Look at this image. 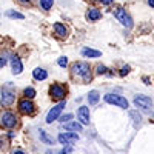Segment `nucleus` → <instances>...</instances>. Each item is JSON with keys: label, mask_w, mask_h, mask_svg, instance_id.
Masks as SVG:
<instances>
[{"label": "nucleus", "mask_w": 154, "mask_h": 154, "mask_svg": "<svg viewBox=\"0 0 154 154\" xmlns=\"http://www.w3.org/2000/svg\"><path fill=\"white\" fill-rule=\"evenodd\" d=\"M72 75L80 79L83 83H89L93 79V74H91V68L86 62H77L72 65Z\"/></svg>", "instance_id": "obj_1"}, {"label": "nucleus", "mask_w": 154, "mask_h": 154, "mask_svg": "<svg viewBox=\"0 0 154 154\" xmlns=\"http://www.w3.org/2000/svg\"><path fill=\"white\" fill-rule=\"evenodd\" d=\"M114 16H116V19H117L123 26H126V28H131L133 26V19H131V16L126 12V9H123L122 6H117L114 9Z\"/></svg>", "instance_id": "obj_2"}, {"label": "nucleus", "mask_w": 154, "mask_h": 154, "mask_svg": "<svg viewBox=\"0 0 154 154\" xmlns=\"http://www.w3.org/2000/svg\"><path fill=\"white\" fill-rule=\"evenodd\" d=\"M17 120H19V119H17L12 112H3L2 116H0V126L11 130V128L17 126Z\"/></svg>", "instance_id": "obj_3"}, {"label": "nucleus", "mask_w": 154, "mask_h": 154, "mask_svg": "<svg viewBox=\"0 0 154 154\" xmlns=\"http://www.w3.org/2000/svg\"><path fill=\"white\" fill-rule=\"evenodd\" d=\"M105 102L106 103H111V105H117V106H120V108H128V100L125 99V97H122V96H117V94H106L105 96Z\"/></svg>", "instance_id": "obj_4"}, {"label": "nucleus", "mask_w": 154, "mask_h": 154, "mask_svg": "<svg viewBox=\"0 0 154 154\" xmlns=\"http://www.w3.org/2000/svg\"><path fill=\"white\" fill-rule=\"evenodd\" d=\"M134 105L143 111H149V109H152V99H149L148 96H136Z\"/></svg>", "instance_id": "obj_5"}, {"label": "nucleus", "mask_w": 154, "mask_h": 154, "mask_svg": "<svg viewBox=\"0 0 154 154\" xmlns=\"http://www.w3.org/2000/svg\"><path fill=\"white\" fill-rule=\"evenodd\" d=\"M49 96L54 100H63L65 96H66V88H63L62 85L56 83V85H53L49 88Z\"/></svg>", "instance_id": "obj_6"}, {"label": "nucleus", "mask_w": 154, "mask_h": 154, "mask_svg": "<svg viewBox=\"0 0 154 154\" xmlns=\"http://www.w3.org/2000/svg\"><path fill=\"white\" fill-rule=\"evenodd\" d=\"M77 140H79V136H77L75 133H62L59 136V142L62 145H72L75 143Z\"/></svg>", "instance_id": "obj_7"}, {"label": "nucleus", "mask_w": 154, "mask_h": 154, "mask_svg": "<svg viewBox=\"0 0 154 154\" xmlns=\"http://www.w3.org/2000/svg\"><path fill=\"white\" fill-rule=\"evenodd\" d=\"M19 109H20V112H23V114H34V111H35V105L32 103L31 100L23 99V100L19 102Z\"/></svg>", "instance_id": "obj_8"}, {"label": "nucleus", "mask_w": 154, "mask_h": 154, "mask_svg": "<svg viewBox=\"0 0 154 154\" xmlns=\"http://www.w3.org/2000/svg\"><path fill=\"white\" fill-rule=\"evenodd\" d=\"M63 108H65V102H62V103H59L57 106H54L53 109H51L49 112H48V116H46V123H53L59 116H60V112L63 111Z\"/></svg>", "instance_id": "obj_9"}, {"label": "nucleus", "mask_w": 154, "mask_h": 154, "mask_svg": "<svg viewBox=\"0 0 154 154\" xmlns=\"http://www.w3.org/2000/svg\"><path fill=\"white\" fill-rule=\"evenodd\" d=\"M77 119L80 120L82 125H88L89 123V109L86 106H80L77 111Z\"/></svg>", "instance_id": "obj_10"}, {"label": "nucleus", "mask_w": 154, "mask_h": 154, "mask_svg": "<svg viewBox=\"0 0 154 154\" xmlns=\"http://www.w3.org/2000/svg\"><path fill=\"white\" fill-rule=\"evenodd\" d=\"M54 32L60 38H66L68 37V28L63 23H54Z\"/></svg>", "instance_id": "obj_11"}, {"label": "nucleus", "mask_w": 154, "mask_h": 154, "mask_svg": "<svg viewBox=\"0 0 154 154\" xmlns=\"http://www.w3.org/2000/svg\"><path fill=\"white\" fill-rule=\"evenodd\" d=\"M14 99H16V96L12 94L11 91H5L2 93V105L3 106H9V105H12V102H14Z\"/></svg>", "instance_id": "obj_12"}, {"label": "nucleus", "mask_w": 154, "mask_h": 154, "mask_svg": "<svg viewBox=\"0 0 154 154\" xmlns=\"http://www.w3.org/2000/svg\"><path fill=\"white\" fill-rule=\"evenodd\" d=\"M11 66H12V72L14 74H20L23 71V65H22V62L17 56L11 57Z\"/></svg>", "instance_id": "obj_13"}, {"label": "nucleus", "mask_w": 154, "mask_h": 154, "mask_svg": "<svg viewBox=\"0 0 154 154\" xmlns=\"http://www.w3.org/2000/svg\"><path fill=\"white\" fill-rule=\"evenodd\" d=\"M102 17V14H100V11L99 9H96V8H91L88 12H86V19L88 20H91V22H94V20H99Z\"/></svg>", "instance_id": "obj_14"}, {"label": "nucleus", "mask_w": 154, "mask_h": 154, "mask_svg": "<svg viewBox=\"0 0 154 154\" xmlns=\"http://www.w3.org/2000/svg\"><path fill=\"white\" fill-rule=\"evenodd\" d=\"M32 75H34L35 80H45L46 77H48V72H46L43 68H35V69L32 71Z\"/></svg>", "instance_id": "obj_15"}, {"label": "nucleus", "mask_w": 154, "mask_h": 154, "mask_svg": "<svg viewBox=\"0 0 154 154\" xmlns=\"http://www.w3.org/2000/svg\"><path fill=\"white\" fill-rule=\"evenodd\" d=\"M82 54H83L85 57H100V56H102V53H100V51H96V49H89V48H85V49H82Z\"/></svg>", "instance_id": "obj_16"}, {"label": "nucleus", "mask_w": 154, "mask_h": 154, "mask_svg": "<svg viewBox=\"0 0 154 154\" xmlns=\"http://www.w3.org/2000/svg\"><path fill=\"white\" fill-rule=\"evenodd\" d=\"M65 128L68 131H77V133H80L82 131V123H77V122H66V125H65Z\"/></svg>", "instance_id": "obj_17"}, {"label": "nucleus", "mask_w": 154, "mask_h": 154, "mask_svg": "<svg viewBox=\"0 0 154 154\" xmlns=\"http://www.w3.org/2000/svg\"><path fill=\"white\" fill-rule=\"evenodd\" d=\"M99 99H100V96H99V93L96 91H89V94H88V102H89V105H96L97 102H99Z\"/></svg>", "instance_id": "obj_18"}, {"label": "nucleus", "mask_w": 154, "mask_h": 154, "mask_svg": "<svg viewBox=\"0 0 154 154\" xmlns=\"http://www.w3.org/2000/svg\"><path fill=\"white\" fill-rule=\"evenodd\" d=\"M40 139L43 140L46 145H53V143H54V139H53V137H49L48 133H45V131H40Z\"/></svg>", "instance_id": "obj_19"}, {"label": "nucleus", "mask_w": 154, "mask_h": 154, "mask_svg": "<svg viewBox=\"0 0 154 154\" xmlns=\"http://www.w3.org/2000/svg\"><path fill=\"white\" fill-rule=\"evenodd\" d=\"M130 116H131L133 120H134V125H136V126H140V123H142V117H140V114H139L137 111H131Z\"/></svg>", "instance_id": "obj_20"}, {"label": "nucleus", "mask_w": 154, "mask_h": 154, "mask_svg": "<svg viewBox=\"0 0 154 154\" xmlns=\"http://www.w3.org/2000/svg\"><path fill=\"white\" fill-rule=\"evenodd\" d=\"M6 17H9V19H23L25 16L20 14V12H17V11H6Z\"/></svg>", "instance_id": "obj_21"}, {"label": "nucleus", "mask_w": 154, "mask_h": 154, "mask_svg": "<svg viewBox=\"0 0 154 154\" xmlns=\"http://www.w3.org/2000/svg\"><path fill=\"white\" fill-rule=\"evenodd\" d=\"M53 3H54V0H40V6L43 9H46V11L53 6Z\"/></svg>", "instance_id": "obj_22"}, {"label": "nucleus", "mask_w": 154, "mask_h": 154, "mask_svg": "<svg viewBox=\"0 0 154 154\" xmlns=\"http://www.w3.org/2000/svg\"><path fill=\"white\" fill-rule=\"evenodd\" d=\"M25 96H26L28 99L35 97V89L34 88H26V89H25Z\"/></svg>", "instance_id": "obj_23"}, {"label": "nucleus", "mask_w": 154, "mask_h": 154, "mask_svg": "<svg viewBox=\"0 0 154 154\" xmlns=\"http://www.w3.org/2000/svg\"><path fill=\"white\" fill-rule=\"evenodd\" d=\"M57 63H59V66H62V68H66V65H68V57H60Z\"/></svg>", "instance_id": "obj_24"}, {"label": "nucleus", "mask_w": 154, "mask_h": 154, "mask_svg": "<svg viewBox=\"0 0 154 154\" xmlns=\"http://www.w3.org/2000/svg\"><path fill=\"white\" fill-rule=\"evenodd\" d=\"M96 69H97V71H96L97 74H106V71H108V69H106V68H105L103 65H99V66H97Z\"/></svg>", "instance_id": "obj_25"}, {"label": "nucleus", "mask_w": 154, "mask_h": 154, "mask_svg": "<svg viewBox=\"0 0 154 154\" xmlns=\"http://www.w3.org/2000/svg\"><path fill=\"white\" fill-rule=\"evenodd\" d=\"M71 119H72V114H66V116H63V117H62L60 120H62L63 123H66V122H68V120H71Z\"/></svg>", "instance_id": "obj_26"}, {"label": "nucleus", "mask_w": 154, "mask_h": 154, "mask_svg": "<svg viewBox=\"0 0 154 154\" xmlns=\"http://www.w3.org/2000/svg\"><path fill=\"white\" fill-rule=\"evenodd\" d=\"M128 72H130V66H123V68L120 69V75H126Z\"/></svg>", "instance_id": "obj_27"}, {"label": "nucleus", "mask_w": 154, "mask_h": 154, "mask_svg": "<svg viewBox=\"0 0 154 154\" xmlns=\"http://www.w3.org/2000/svg\"><path fill=\"white\" fill-rule=\"evenodd\" d=\"M6 65V59L5 57H2V56H0V68H3Z\"/></svg>", "instance_id": "obj_28"}, {"label": "nucleus", "mask_w": 154, "mask_h": 154, "mask_svg": "<svg viewBox=\"0 0 154 154\" xmlns=\"http://www.w3.org/2000/svg\"><path fill=\"white\" fill-rule=\"evenodd\" d=\"M71 151H72V149H71V146L68 145V146H66L65 149H63V151H62V154H71Z\"/></svg>", "instance_id": "obj_29"}, {"label": "nucleus", "mask_w": 154, "mask_h": 154, "mask_svg": "<svg viewBox=\"0 0 154 154\" xmlns=\"http://www.w3.org/2000/svg\"><path fill=\"white\" fill-rule=\"evenodd\" d=\"M100 3H102V5H111L112 0H100Z\"/></svg>", "instance_id": "obj_30"}, {"label": "nucleus", "mask_w": 154, "mask_h": 154, "mask_svg": "<svg viewBox=\"0 0 154 154\" xmlns=\"http://www.w3.org/2000/svg\"><path fill=\"white\" fill-rule=\"evenodd\" d=\"M31 2V0H19V3H22V5H28Z\"/></svg>", "instance_id": "obj_31"}, {"label": "nucleus", "mask_w": 154, "mask_h": 154, "mask_svg": "<svg viewBox=\"0 0 154 154\" xmlns=\"http://www.w3.org/2000/svg\"><path fill=\"white\" fill-rule=\"evenodd\" d=\"M148 5L152 8V6H154V0H148Z\"/></svg>", "instance_id": "obj_32"}, {"label": "nucleus", "mask_w": 154, "mask_h": 154, "mask_svg": "<svg viewBox=\"0 0 154 154\" xmlns=\"http://www.w3.org/2000/svg\"><path fill=\"white\" fill-rule=\"evenodd\" d=\"M3 146H5V142H3L2 139H0V148H3Z\"/></svg>", "instance_id": "obj_33"}, {"label": "nucleus", "mask_w": 154, "mask_h": 154, "mask_svg": "<svg viewBox=\"0 0 154 154\" xmlns=\"http://www.w3.org/2000/svg\"><path fill=\"white\" fill-rule=\"evenodd\" d=\"M143 82H145L146 85H149V79H148V77H145V79H143Z\"/></svg>", "instance_id": "obj_34"}, {"label": "nucleus", "mask_w": 154, "mask_h": 154, "mask_svg": "<svg viewBox=\"0 0 154 154\" xmlns=\"http://www.w3.org/2000/svg\"><path fill=\"white\" fill-rule=\"evenodd\" d=\"M14 154H25L23 151H14Z\"/></svg>", "instance_id": "obj_35"}, {"label": "nucleus", "mask_w": 154, "mask_h": 154, "mask_svg": "<svg viewBox=\"0 0 154 154\" xmlns=\"http://www.w3.org/2000/svg\"><path fill=\"white\" fill-rule=\"evenodd\" d=\"M46 154H57V152H54V151H48Z\"/></svg>", "instance_id": "obj_36"}]
</instances>
